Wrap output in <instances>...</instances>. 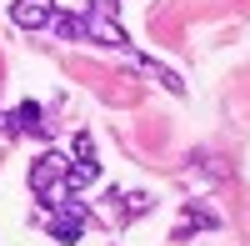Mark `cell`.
<instances>
[{
    "label": "cell",
    "mask_w": 250,
    "mask_h": 246,
    "mask_svg": "<svg viewBox=\"0 0 250 246\" xmlns=\"http://www.w3.org/2000/svg\"><path fill=\"white\" fill-rule=\"evenodd\" d=\"M120 201H125V206H120V221H135V216L150 211V196H140V191H135V196H120Z\"/></svg>",
    "instance_id": "obj_8"
},
{
    "label": "cell",
    "mask_w": 250,
    "mask_h": 246,
    "mask_svg": "<svg viewBox=\"0 0 250 246\" xmlns=\"http://www.w3.org/2000/svg\"><path fill=\"white\" fill-rule=\"evenodd\" d=\"M95 176H100V166H95V161H70V166H65V191H80V186H90Z\"/></svg>",
    "instance_id": "obj_5"
},
{
    "label": "cell",
    "mask_w": 250,
    "mask_h": 246,
    "mask_svg": "<svg viewBox=\"0 0 250 246\" xmlns=\"http://www.w3.org/2000/svg\"><path fill=\"white\" fill-rule=\"evenodd\" d=\"M90 10H95V15H115L120 0H90Z\"/></svg>",
    "instance_id": "obj_9"
},
{
    "label": "cell",
    "mask_w": 250,
    "mask_h": 246,
    "mask_svg": "<svg viewBox=\"0 0 250 246\" xmlns=\"http://www.w3.org/2000/svg\"><path fill=\"white\" fill-rule=\"evenodd\" d=\"M70 161H95V136L90 131H75L70 136Z\"/></svg>",
    "instance_id": "obj_6"
},
{
    "label": "cell",
    "mask_w": 250,
    "mask_h": 246,
    "mask_svg": "<svg viewBox=\"0 0 250 246\" xmlns=\"http://www.w3.org/2000/svg\"><path fill=\"white\" fill-rule=\"evenodd\" d=\"M50 30H55L60 40H90V15H85V10H65V15H60V10H55Z\"/></svg>",
    "instance_id": "obj_3"
},
{
    "label": "cell",
    "mask_w": 250,
    "mask_h": 246,
    "mask_svg": "<svg viewBox=\"0 0 250 246\" xmlns=\"http://www.w3.org/2000/svg\"><path fill=\"white\" fill-rule=\"evenodd\" d=\"M10 20H15L20 30H50L55 0H15V5H10Z\"/></svg>",
    "instance_id": "obj_1"
},
{
    "label": "cell",
    "mask_w": 250,
    "mask_h": 246,
    "mask_svg": "<svg viewBox=\"0 0 250 246\" xmlns=\"http://www.w3.org/2000/svg\"><path fill=\"white\" fill-rule=\"evenodd\" d=\"M10 131L15 136H45V111H40L35 100H25V106L10 116Z\"/></svg>",
    "instance_id": "obj_4"
},
{
    "label": "cell",
    "mask_w": 250,
    "mask_h": 246,
    "mask_svg": "<svg viewBox=\"0 0 250 246\" xmlns=\"http://www.w3.org/2000/svg\"><path fill=\"white\" fill-rule=\"evenodd\" d=\"M145 66H150V71H155V80H160V86H165V91H170V96H185V80H180V75H175L170 66H155V60H145Z\"/></svg>",
    "instance_id": "obj_7"
},
{
    "label": "cell",
    "mask_w": 250,
    "mask_h": 246,
    "mask_svg": "<svg viewBox=\"0 0 250 246\" xmlns=\"http://www.w3.org/2000/svg\"><path fill=\"white\" fill-rule=\"evenodd\" d=\"M65 166H70V156L45 151V156H40L35 166H30V186H35V191H50L55 181H65Z\"/></svg>",
    "instance_id": "obj_2"
}]
</instances>
